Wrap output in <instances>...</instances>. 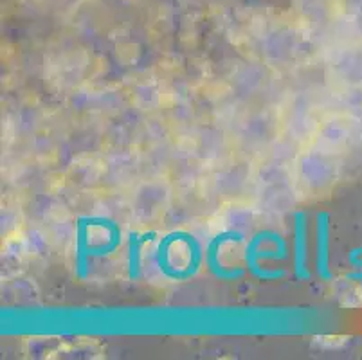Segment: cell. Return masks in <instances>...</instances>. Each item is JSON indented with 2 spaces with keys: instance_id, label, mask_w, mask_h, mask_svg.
I'll return each instance as SVG.
<instances>
[{
  "instance_id": "6da1fadb",
  "label": "cell",
  "mask_w": 362,
  "mask_h": 360,
  "mask_svg": "<svg viewBox=\"0 0 362 360\" xmlns=\"http://www.w3.org/2000/svg\"><path fill=\"white\" fill-rule=\"evenodd\" d=\"M317 269H319V274L325 272V269H327V236H325V233H321V227H319Z\"/></svg>"
},
{
  "instance_id": "7a4b0ae2",
  "label": "cell",
  "mask_w": 362,
  "mask_h": 360,
  "mask_svg": "<svg viewBox=\"0 0 362 360\" xmlns=\"http://www.w3.org/2000/svg\"><path fill=\"white\" fill-rule=\"evenodd\" d=\"M303 231L298 229V243H296V247H298V270L303 269V256H305V247H303Z\"/></svg>"
}]
</instances>
